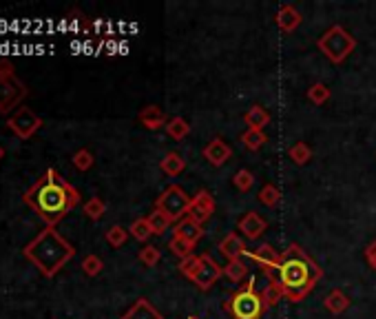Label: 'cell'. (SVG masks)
I'll use <instances>...</instances> for the list:
<instances>
[{"label": "cell", "instance_id": "cell-9", "mask_svg": "<svg viewBox=\"0 0 376 319\" xmlns=\"http://www.w3.org/2000/svg\"><path fill=\"white\" fill-rule=\"evenodd\" d=\"M199 257H202V264H199L197 275L193 277V284H195L199 290L206 293V290H211L217 284V281H220V277L224 275V266L217 264L209 253H204Z\"/></svg>", "mask_w": 376, "mask_h": 319}, {"label": "cell", "instance_id": "cell-27", "mask_svg": "<svg viewBox=\"0 0 376 319\" xmlns=\"http://www.w3.org/2000/svg\"><path fill=\"white\" fill-rule=\"evenodd\" d=\"M332 98V91L325 87V84H321V82H314L312 87L308 89V100L314 104V107H323L327 100Z\"/></svg>", "mask_w": 376, "mask_h": 319}, {"label": "cell", "instance_id": "cell-18", "mask_svg": "<svg viewBox=\"0 0 376 319\" xmlns=\"http://www.w3.org/2000/svg\"><path fill=\"white\" fill-rule=\"evenodd\" d=\"M122 319H164L162 313L155 309V306L147 299V297H140L136 299V304L122 315Z\"/></svg>", "mask_w": 376, "mask_h": 319}, {"label": "cell", "instance_id": "cell-11", "mask_svg": "<svg viewBox=\"0 0 376 319\" xmlns=\"http://www.w3.org/2000/svg\"><path fill=\"white\" fill-rule=\"evenodd\" d=\"M246 260L254 262L265 275L270 277L272 273H277L279 264H281V253H277L275 247H270V244H261L257 251H252V253L248 251Z\"/></svg>", "mask_w": 376, "mask_h": 319}, {"label": "cell", "instance_id": "cell-30", "mask_svg": "<svg viewBox=\"0 0 376 319\" xmlns=\"http://www.w3.org/2000/svg\"><path fill=\"white\" fill-rule=\"evenodd\" d=\"M82 211L87 213L89 219H93V222H98V219H102L104 213H106V204H104L102 198H91V200L84 202Z\"/></svg>", "mask_w": 376, "mask_h": 319}, {"label": "cell", "instance_id": "cell-4", "mask_svg": "<svg viewBox=\"0 0 376 319\" xmlns=\"http://www.w3.org/2000/svg\"><path fill=\"white\" fill-rule=\"evenodd\" d=\"M317 47L332 65H341L357 49V38L345 27H341V24H332V27L323 31V36L317 40Z\"/></svg>", "mask_w": 376, "mask_h": 319}, {"label": "cell", "instance_id": "cell-3", "mask_svg": "<svg viewBox=\"0 0 376 319\" xmlns=\"http://www.w3.org/2000/svg\"><path fill=\"white\" fill-rule=\"evenodd\" d=\"M22 255H25L44 277H56L65 268L67 262L74 260L76 249L69 240L60 235L56 226H47L22 249Z\"/></svg>", "mask_w": 376, "mask_h": 319}, {"label": "cell", "instance_id": "cell-16", "mask_svg": "<svg viewBox=\"0 0 376 319\" xmlns=\"http://www.w3.org/2000/svg\"><path fill=\"white\" fill-rule=\"evenodd\" d=\"M138 120H140V125H142L144 129H149V131H157V129H162V127H166V122H168L166 114H164L162 109L157 107V104H149V107H144L142 111L138 114Z\"/></svg>", "mask_w": 376, "mask_h": 319}, {"label": "cell", "instance_id": "cell-31", "mask_svg": "<svg viewBox=\"0 0 376 319\" xmlns=\"http://www.w3.org/2000/svg\"><path fill=\"white\" fill-rule=\"evenodd\" d=\"M129 233H131V235L136 238V240L147 242V240L153 235V228H151V224H149V217H138L136 222L129 226Z\"/></svg>", "mask_w": 376, "mask_h": 319}, {"label": "cell", "instance_id": "cell-38", "mask_svg": "<svg viewBox=\"0 0 376 319\" xmlns=\"http://www.w3.org/2000/svg\"><path fill=\"white\" fill-rule=\"evenodd\" d=\"M93 162H95V160H93V153L89 149H80V151L74 153V166L78 171H89L93 166Z\"/></svg>", "mask_w": 376, "mask_h": 319}, {"label": "cell", "instance_id": "cell-24", "mask_svg": "<svg viewBox=\"0 0 376 319\" xmlns=\"http://www.w3.org/2000/svg\"><path fill=\"white\" fill-rule=\"evenodd\" d=\"M224 275L233 281V284H239V281H244L246 275H248V266L244 260H230L226 266H224Z\"/></svg>", "mask_w": 376, "mask_h": 319}, {"label": "cell", "instance_id": "cell-13", "mask_svg": "<svg viewBox=\"0 0 376 319\" xmlns=\"http://www.w3.org/2000/svg\"><path fill=\"white\" fill-rule=\"evenodd\" d=\"M202 155H204V160H206L209 164H213V166H224L228 160H230V155H233V149H230V146L226 144L224 138H215V140H211L209 144L204 146Z\"/></svg>", "mask_w": 376, "mask_h": 319}, {"label": "cell", "instance_id": "cell-14", "mask_svg": "<svg viewBox=\"0 0 376 319\" xmlns=\"http://www.w3.org/2000/svg\"><path fill=\"white\" fill-rule=\"evenodd\" d=\"M220 253L226 257V260H244V257L248 255V249H246V244L244 240H241L237 233H228V235L220 242Z\"/></svg>", "mask_w": 376, "mask_h": 319}, {"label": "cell", "instance_id": "cell-15", "mask_svg": "<svg viewBox=\"0 0 376 319\" xmlns=\"http://www.w3.org/2000/svg\"><path fill=\"white\" fill-rule=\"evenodd\" d=\"M275 22L284 33H293L301 24V14L295 5H281L277 11V16H275Z\"/></svg>", "mask_w": 376, "mask_h": 319}, {"label": "cell", "instance_id": "cell-34", "mask_svg": "<svg viewBox=\"0 0 376 319\" xmlns=\"http://www.w3.org/2000/svg\"><path fill=\"white\" fill-rule=\"evenodd\" d=\"M168 249H171V253L177 255L179 260H184V257L193 255V249H195V244H190V242H186V240L173 235L171 240H168Z\"/></svg>", "mask_w": 376, "mask_h": 319}, {"label": "cell", "instance_id": "cell-1", "mask_svg": "<svg viewBox=\"0 0 376 319\" xmlns=\"http://www.w3.org/2000/svg\"><path fill=\"white\" fill-rule=\"evenodd\" d=\"M22 202L31 206L47 226H56L80 204V193L56 169H47V173L22 195Z\"/></svg>", "mask_w": 376, "mask_h": 319}, {"label": "cell", "instance_id": "cell-25", "mask_svg": "<svg viewBox=\"0 0 376 319\" xmlns=\"http://www.w3.org/2000/svg\"><path fill=\"white\" fill-rule=\"evenodd\" d=\"M241 142H244V146L248 151H259L261 146L268 142V138H265L263 131H254V129H246L244 133H241Z\"/></svg>", "mask_w": 376, "mask_h": 319}, {"label": "cell", "instance_id": "cell-29", "mask_svg": "<svg viewBox=\"0 0 376 319\" xmlns=\"http://www.w3.org/2000/svg\"><path fill=\"white\" fill-rule=\"evenodd\" d=\"M149 224H151V228H153V235H164V233L171 228L173 224H171V219H168L164 213H160L157 208H153V213H149Z\"/></svg>", "mask_w": 376, "mask_h": 319}, {"label": "cell", "instance_id": "cell-26", "mask_svg": "<svg viewBox=\"0 0 376 319\" xmlns=\"http://www.w3.org/2000/svg\"><path fill=\"white\" fill-rule=\"evenodd\" d=\"M288 157L293 160L295 164L303 166V164H308L310 160H312V149H310L306 142H295V144L288 149Z\"/></svg>", "mask_w": 376, "mask_h": 319}, {"label": "cell", "instance_id": "cell-21", "mask_svg": "<svg viewBox=\"0 0 376 319\" xmlns=\"http://www.w3.org/2000/svg\"><path fill=\"white\" fill-rule=\"evenodd\" d=\"M160 169H162V173L171 176V178H177L179 173H184V169H186V160L181 157L177 151H168V153L162 157Z\"/></svg>", "mask_w": 376, "mask_h": 319}, {"label": "cell", "instance_id": "cell-6", "mask_svg": "<svg viewBox=\"0 0 376 319\" xmlns=\"http://www.w3.org/2000/svg\"><path fill=\"white\" fill-rule=\"evenodd\" d=\"M27 93L29 91L25 87V82L16 76L11 63L0 60V114L3 116L11 114V109H16L22 100H25Z\"/></svg>", "mask_w": 376, "mask_h": 319}, {"label": "cell", "instance_id": "cell-20", "mask_svg": "<svg viewBox=\"0 0 376 319\" xmlns=\"http://www.w3.org/2000/svg\"><path fill=\"white\" fill-rule=\"evenodd\" d=\"M244 122L248 125V129L263 131L265 127L270 125V114L265 111L261 104H254V107H250L248 111L244 114Z\"/></svg>", "mask_w": 376, "mask_h": 319}, {"label": "cell", "instance_id": "cell-12", "mask_svg": "<svg viewBox=\"0 0 376 319\" xmlns=\"http://www.w3.org/2000/svg\"><path fill=\"white\" fill-rule=\"evenodd\" d=\"M237 231H241V235L252 242V240H259L263 233L268 231V222H265L257 211H248L239 217Z\"/></svg>", "mask_w": 376, "mask_h": 319}, {"label": "cell", "instance_id": "cell-5", "mask_svg": "<svg viewBox=\"0 0 376 319\" xmlns=\"http://www.w3.org/2000/svg\"><path fill=\"white\" fill-rule=\"evenodd\" d=\"M224 309L233 319H261L265 306L261 302V295L254 290V281L250 279L246 284H241V288L224 304Z\"/></svg>", "mask_w": 376, "mask_h": 319}, {"label": "cell", "instance_id": "cell-39", "mask_svg": "<svg viewBox=\"0 0 376 319\" xmlns=\"http://www.w3.org/2000/svg\"><path fill=\"white\" fill-rule=\"evenodd\" d=\"M366 260H368V264L376 271V240H374L372 244H368V249H366Z\"/></svg>", "mask_w": 376, "mask_h": 319}, {"label": "cell", "instance_id": "cell-2", "mask_svg": "<svg viewBox=\"0 0 376 319\" xmlns=\"http://www.w3.org/2000/svg\"><path fill=\"white\" fill-rule=\"evenodd\" d=\"M268 279H277L286 293V299L297 304L308 297L312 288L323 279V271L299 244H290L286 253H281V264L277 273H272Z\"/></svg>", "mask_w": 376, "mask_h": 319}, {"label": "cell", "instance_id": "cell-35", "mask_svg": "<svg viewBox=\"0 0 376 319\" xmlns=\"http://www.w3.org/2000/svg\"><path fill=\"white\" fill-rule=\"evenodd\" d=\"M233 184H235V189L241 191V193H248L252 189V184H254V176L250 173L248 169H239L237 173L233 176Z\"/></svg>", "mask_w": 376, "mask_h": 319}, {"label": "cell", "instance_id": "cell-32", "mask_svg": "<svg viewBox=\"0 0 376 319\" xmlns=\"http://www.w3.org/2000/svg\"><path fill=\"white\" fill-rule=\"evenodd\" d=\"M257 198H259V202H261L263 206L275 208V206L279 204V200H281V191H279L275 184H263Z\"/></svg>", "mask_w": 376, "mask_h": 319}, {"label": "cell", "instance_id": "cell-19", "mask_svg": "<svg viewBox=\"0 0 376 319\" xmlns=\"http://www.w3.org/2000/svg\"><path fill=\"white\" fill-rule=\"evenodd\" d=\"M350 297L345 295L343 290H338V288H332L330 293L325 295L323 299V306H325V311H330L332 315H341L350 309Z\"/></svg>", "mask_w": 376, "mask_h": 319}, {"label": "cell", "instance_id": "cell-33", "mask_svg": "<svg viewBox=\"0 0 376 319\" xmlns=\"http://www.w3.org/2000/svg\"><path fill=\"white\" fill-rule=\"evenodd\" d=\"M129 235H131V233L124 226L115 224V226H111V228L106 231V242H108V247L120 249V247H124V244H126Z\"/></svg>", "mask_w": 376, "mask_h": 319}, {"label": "cell", "instance_id": "cell-17", "mask_svg": "<svg viewBox=\"0 0 376 319\" xmlns=\"http://www.w3.org/2000/svg\"><path fill=\"white\" fill-rule=\"evenodd\" d=\"M173 235H177V238L186 240V242L195 244V247H197V242L204 238V226H202V224H197L195 219H190V217L186 215L184 219H181V222H177V224H175Z\"/></svg>", "mask_w": 376, "mask_h": 319}, {"label": "cell", "instance_id": "cell-10", "mask_svg": "<svg viewBox=\"0 0 376 319\" xmlns=\"http://www.w3.org/2000/svg\"><path fill=\"white\" fill-rule=\"evenodd\" d=\"M215 213V198L211 195V191H197L195 198H190V208H188V217L195 219L197 224H206Z\"/></svg>", "mask_w": 376, "mask_h": 319}, {"label": "cell", "instance_id": "cell-7", "mask_svg": "<svg viewBox=\"0 0 376 319\" xmlns=\"http://www.w3.org/2000/svg\"><path fill=\"white\" fill-rule=\"evenodd\" d=\"M155 208L171 219V224H177L188 215L190 198L186 195V191L179 187V184H171V187H166L160 198L155 200Z\"/></svg>", "mask_w": 376, "mask_h": 319}, {"label": "cell", "instance_id": "cell-37", "mask_svg": "<svg viewBox=\"0 0 376 319\" xmlns=\"http://www.w3.org/2000/svg\"><path fill=\"white\" fill-rule=\"evenodd\" d=\"M102 268H104V262L100 260L98 255H87L82 260V271L87 273L89 277H95V275H100L102 273Z\"/></svg>", "mask_w": 376, "mask_h": 319}, {"label": "cell", "instance_id": "cell-36", "mask_svg": "<svg viewBox=\"0 0 376 319\" xmlns=\"http://www.w3.org/2000/svg\"><path fill=\"white\" fill-rule=\"evenodd\" d=\"M138 257H140V262H142L144 266L153 268V266H157V262H160L162 253H160V249H157V247H153V244H147V247L140 251Z\"/></svg>", "mask_w": 376, "mask_h": 319}, {"label": "cell", "instance_id": "cell-8", "mask_svg": "<svg viewBox=\"0 0 376 319\" xmlns=\"http://www.w3.org/2000/svg\"><path fill=\"white\" fill-rule=\"evenodd\" d=\"M7 127H9V131H14L20 140H29V138H33L35 133L40 131L42 120L35 116L29 107H20V109H16V111L9 116Z\"/></svg>", "mask_w": 376, "mask_h": 319}, {"label": "cell", "instance_id": "cell-28", "mask_svg": "<svg viewBox=\"0 0 376 319\" xmlns=\"http://www.w3.org/2000/svg\"><path fill=\"white\" fill-rule=\"evenodd\" d=\"M199 264H202V257L199 255H188V257H184V260H179V273L184 275L186 279H190L193 281V277L197 275V271H199Z\"/></svg>", "mask_w": 376, "mask_h": 319}, {"label": "cell", "instance_id": "cell-41", "mask_svg": "<svg viewBox=\"0 0 376 319\" xmlns=\"http://www.w3.org/2000/svg\"><path fill=\"white\" fill-rule=\"evenodd\" d=\"M188 319H197V317H195V315H190V317H188Z\"/></svg>", "mask_w": 376, "mask_h": 319}, {"label": "cell", "instance_id": "cell-22", "mask_svg": "<svg viewBox=\"0 0 376 319\" xmlns=\"http://www.w3.org/2000/svg\"><path fill=\"white\" fill-rule=\"evenodd\" d=\"M259 295H261V302H263L265 309H275V306L286 297V293H284L281 284H279L277 279H270L268 284H265V288L259 293Z\"/></svg>", "mask_w": 376, "mask_h": 319}, {"label": "cell", "instance_id": "cell-40", "mask_svg": "<svg viewBox=\"0 0 376 319\" xmlns=\"http://www.w3.org/2000/svg\"><path fill=\"white\" fill-rule=\"evenodd\" d=\"M5 157V149H3V146H0V160H3Z\"/></svg>", "mask_w": 376, "mask_h": 319}, {"label": "cell", "instance_id": "cell-23", "mask_svg": "<svg viewBox=\"0 0 376 319\" xmlns=\"http://www.w3.org/2000/svg\"><path fill=\"white\" fill-rule=\"evenodd\" d=\"M166 133L171 136L173 140H184L188 133H190V125H188V120L186 118H181V116H175L166 122Z\"/></svg>", "mask_w": 376, "mask_h": 319}]
</instances>
